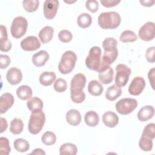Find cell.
Segmentation results:
<instances>
[{
	"label": "cell",
	"mask_w": 155,
	"mask_h": 155,
	"mask_svg": "<svg viewBox=\"0 0 155 155\" xmlns=\"http://www.w3.org/2000/svg\"><path fill=\"white\" fill-rule=\"evenodd\" d=\"M117 41L114 38H107L102 42L104 53L101 61L99 71L109 67L117 58Z\"/></svg>",
	"instance_id": "6da1fadb"
},
{
	"label": "cell",
	"mask_w": 155,
	"mask_h": 155,
	"mask_svg": "<svg viewBox=\"0 0 155 155\" xmlns=\"http://www.w3.org/2000/svg\"><path fill=\"white\" fill-rule=\"evenodd\" d=\"M98 24L103 29H114L120 24L121 18L116 12H104L98 16Z\"/></svg>",
	"instance_id": "7a4b0ae2"
},
{
	"label": "cell",
	"mask_w": 155,
	"mask_h": 155,
	"mask_svg": "<svg viewBox=\"0 0 155 155\" xmlns=\"http://www.w3.org/2000/svg\"><path fill=\"white\" fill-rule=\"evenodd\" d=\"M45 116L42 110L31 112L28 124V130L32 134L39 133L45 124Z\"/></svg>",
	"instance_id": "3957f363"
},
{
	"label": "cell",
	"mask_w": 155,
	"mask_h": 155,
	"mask_svg": "<svg viewBox=\"0 0 155 155\" xmlns=\"http://www.w3.org/2000/svg\"><path fill=\"white\" fill-rule=\"evenodd\" d=\"M77 60L76 54L74 52L68 50L62 55L58 65V69L61 73L66 74L70 73L74 68Z\"/></svg>",
	"instance_id": "277c9868"
},
{
	"label": "cell",
	"mask_w": 155,
	"mask_h": 155,
	"mask_svg": "<svg viewBox=\"0 0 155 155\" xmlns=\"http://www.w3.org/2000/svg\"><path fill=\"white\" fill-rule=\"evenodd\" d=\"M101 49L94 46L90 48L88 55L85 59V65L88 68L99 72L101 67Z\"/></svg>",
	"instance_id": "5b68a950"
},
{
	"label": "cell",
	"mask_w": 155,
	"mask_h": 155,
	"mask_svg": "<svg viewBox=\"0 0 155 155\" xmlns=\"http://www.w3.org/2000/svg\"><path fill=\"white\" fill-rule=\"evenodd\" d=\"M28 27L27 19L22 16H17L12 21L10 31L12 36L16 39L22 37L26 33Z\"/></svg>",
	"instance_id": "8992f818"
},
{
	"label": "cell",
	"mask_w": 155,
	"mask_h": 155,
	"mask_svg": "<svg viewBox=\"0 0 155 155\" xmlns=\"http://www.w3.org/2000/svg\"><path fill=\"white\" fill-rule=\"evenodd\" d=\"M115 84L120 87L125 86L128 81L129 76L131 73V69L125 64H118L116 67Z\"/></svg>",
	"instance_id": "52a82bcc"
},
{
	"label": "cell",
	"mask_w": 155,
	"mask_h": 155,
	"mask_svg": "<svg viewBox=\"0 0 155 155\" xmlns=\"http://www.w3.org/2000/svg\"><path fill=\"white\" fill-rule=\"evenodd\" d=\"M137 102L133 98H123L116 104V111L122 115H127L136 108Z\"/></svg>",
	"instance_id": "ba28073f"
},
{
	"label": "cell",
	"mask_w": 155,
	"mask_h": 155,
	"mask_svg": "<svg viewBox=\"0 0 155 155\" xmlns=\"http://www.w3.org/2000/svg\"><path fill=\"white\" fill-rule=\"evenodd\" d=\"M155 27L153 22H147L139 29L138 35L139 38L144 41H150L154 38Z\"/></svg>",
	"instance_id": "9c48e42d"
},
{
	"label": "cell",
	"mask_w": 155,
	"mask_h": 155,
	"mask_svg": "<svg viewBox=\"0 0 155 155\" xmlns=\"http://www.w3.org/2000/svg\"><path fill=\"white\" fill-rule=\"evenodd\" d=\"M86 83V78L82 73L76 74L70 83V93H82Z\"/></svg>",
	"instance_id": "30bf717a"
},
{
	"label": "cell",
	"mask_w": 155,
	"mask_h": 155,
	"mask_svg": "<svg viewBox=\"0 0 155 155\" xmlns=\"http://www.w3.org/2000/svg\"><path fill=\"white\" fill-rule=\"evenodd\" d=\"M59 7V1L57 0H46L43 5V12L45 18L52 19L56 15Z\"/></svg>",
	"instance_id": "8fae6325"
},
{
	"label": "cell",
	"mask_w": 155,
	"mask_h": 155,
	"mask_svg": "<svg viewBox=\"0 0 155 155\" xmlns=\"http://www.w3.org/2000/svg\"><path fill=\"white\" fill-rule=\"evenodd\" d=\"M21 47L24 51H33L41 47L39 39L35 36H29L22 39L21 42Z\"/></svg>",
	"instance_id": "7c38bea8"
},
{
	"label": "cell",
	"mask_w": 155,
	"mask_h": 155,
	"mask_svg": "<svg viewBox=\"0 0 155 155\" xmlns=\"http://www.w3.org/2000/svg\"><path fill=\"white\" fill-rule=\"evenodd\" d=\"M145 87V82L143 78L137 76L134 78L128 87V92L133 96L139 95Z\"/></svg>",
	"instance_id": "4fadbf2b"
},
{
	"label": "cell",
	"mask_w": 155,
	"mask_h": 155,
	"mask_svg": "<svg viewBox=\"0 0 155 155\" xmlns=\"http://www.w3.org/2000/svg\"><path fill=\"white\" fill-rule=\"evenodd\" d=\"M14 97L9 93H5L0 97V113L3 114L10 108L14 104Z\"/></svg>",
	"instance_id": "5bb4252c"
},
{
	"label": "cell",
	"mask_w": 155,
	"mask_h": 155,
	"mask_svg": "<svg viewBox=\"0 0 155 155\" xmlns=\"http://www.w3.org/2000/svg\"><path fill=\"white\" fill-rule=\"evenodd\" d=\"M6 78L7 81L10 84L17 85L22 81V72L16 67H12L7 71Z\"/></svg>",
	"instance_id": "9a60e30c"
},
{
	"label": "cell",
	"mask_w": 155,
	"mask_h": 155,
	"mask_svg": "<svg viewBox=\"0 0 155 155\" xmlns=\"http://www.w3.org/2000/svg\"><path fill=\"white\" fill-rule=\"evenodd\" d=\"M12 48V42L8 39L7 28L1 25V36H0V50L1 51H8Z\"/></svg>",
	"instance_id": "2e32d148"
},
{
	"label": "cell",
	"mask_w": 155,
	"mask_h": 155,
	"mask_svg": "<svg viewBox=\"0 0 155 155\" xmlns=\"http://www.w3.org/2000/svg\"><path fill=\"white\" fill-rule=\"evenodd\" d=\"M49 57L50 56L47 51L41 50L33 55L32 62L35 66L41 67L45 64L46 62L48 60Z\"/></svg>",
	"instance_id": "e0dca14e"
},
{
	"label": "cell",
	"mask_w": 155,
	"mask_h": 155,
	"mask_svg": "<svg viewBox=\"0 0 155 155\" xmlns=\"http://www.w3.org/2000/svg\"><path fill=\"white\" fill-rule=\"evenodd\" d=\"M102 122L107 127L113 128L117 125L119 122V117L115 113L108 111L103 114Z\"/></svg>",
	"instance_id": "ac0fdd59"
},
{
	"label": "cell",
	"mask_w": 155,
	"mask_h": 155,
	"mask_svg": "<svg viewBox=\"0 0 155 155\" xmlns=\"http://www.w3.org/2000/svg\"><path fill=\"white\" fill-rule=\"evenodd\" d=\"M154 114V108L151 105H145L142 107L138 113L137 118L140 121L145 122L151 119Z\"/></svg>",
	"instance_id": "d6986e66"
},
{
	"label": "cell",
	"mask_w": 155,
	"mask_h": 155,
	"mask_svg": "<svg viewBox=\"0 0 155 155\" xmlns=\"http://www.w3.org/2000/svg\"><path fill=\"white\" fill-rule=\"evenodd\" d=\"M99 79L103 84H108L112 82L114 78L113 68L109 66L99 71Z\"/></svg>",
	"instance_id": "ffe728a7"
},
{
	"label": "cell",
	"mask_w": 155,
	"mask_h": 155,
	"mask_svg": "<svg viewBox=\"0 0 155 155\" xmlns=\"http://www.w3.org/2000/svg\"><path fill=\"white\" fill-rule=\"evenodd\" d=\"M66 120L71 125L76 126L81 122V114L76 109H71L66 113Z\"/></svg>",
	"instance_id": "44dd1931"
},
{
	"label": "cell",
	"mask_w": 155,
	"mask_h": 155,
	"mask_svg": "<svg viewBox=\"0 0 155 155\" xmlns=\"http://www.w3.org/2000/svg\"><path fill=\"white\" fill-rule=\"evenodd\" d=\"M54 35V29L51 26H45L39 31L38 36L42 44H46L50 42Z\"/></svg>",
	"instance_id": "7402d4cb"
},
{
	"label": "cell",
	"mask_w": 155,
	"mask_h": 155,
	"mask_svg": "<svg viewBox=\"0 0 155 155\" xmlns=\"http://www.w3.org/2000/svg\"><path fill=\"white\" fill-rule=\"evenodd\" d=\"M122 94V89L116 84L109 87L105 93V97L110 101H113Z\"/></svg>",
	"instance_id": "603a6c76"
},
{
	"label": "cell",
	"mask_w": 155,
	"mask_h": 155,
	"mask_svg": "<svg viewBox=\"0 0 155 155\" xmlns=\"http://www.w3.org/2000/svg\"><path fill=\"white\" fill-rule=\"evenodd\" d=\"M85 124L91 127H96L99 122V114L94 111H87L84 116Z\"/></svg>",
	"instance_id": "cb8c5ba5"
},
{
	"label": "cell",
	"mask_w": 155,
	"mask_h": 155,
	"mask_svg": "<svg viewBox=\"0 0 155 155\" xmlns=\"http://www.w3.org/2000/svg\"><path fill=\"white\" fill-rule=\"evenodd\" d=\"M104 90L102 84L96 80L91 81L88 85V91L93 96H100Z\"/></svg>",
	"instance_id": "d4e9b609"
},
{
	"label": "cell",
	"mask_w": 155,
	"mask_h": 155,
	"mask_svg": "<svg viewBox=\"0 0 155 155\" xmlns=\"http://www.w3.org/2000/svg\"><path fill=\"white\" fill-rule=\"evenodd\" d=\"M56 74L53 71H44L39 76V82L44 86L51 85L56 79Z\"/></svg>",
	"instance_id": "484cf974"
},
{
	"label": "cell",
	"mask_w": 155,
	"mask_h": 155,
	"mask_svg": "<svg viewBox=\"0 0 155 155\" xmlns=\"http://www.w3.org/2000/svg\"><path fill=\"white\" fill-rule=\"evenodd\" d=\"M33 92L31 88L28 85H21L16 90V94L21 100H27L31 98Z\"/></svg>",
	"instance_id": "4316f807"
},
{
	"label": "cell",
	"mask_w": 155,
	"mask_h": 155,
	"mask_svg": "<svg viewBox=\"0 0 155 155\" xmlns=\"http://www.w3.org/2000/svg\"><path fill=\"white\" fill-rule=\"evenodd\" d=\"M27 105L29 110L33 112L42 110L43 108V102L41 99L37 97H33L28 100Z\"/></svg>",
	"instance_id": "83f0119b"
},
{
	"label": "cell",
	"mask_w": 155,
	"mask_h": 155,
	"mask_svg": "<svg viewBox=\"0 0 155 155\" xmlns=\"http://www.w3.org/2000/svg\"><path fill=\"white\" fill-rule=\"evenodd\" d=\"M78 152V149L74 144L71 143H65L59 148L61 155H75Z\"/></svg>",
	"instance_id": "f1b7e54d"
},
{
	"label": "cell",
	"mask_w": 155,
	"mask_h": 155,
	"mask_svg": "<svg viewBox=\"0 0 155 155\" xmlns=\"http://www.w3.org/2000/svg\"><path fill=\"white\" fill-rule=\"evenodd\" d=\"M24 128L22 120L19 118H14L10 123V131L13 134H19L22 133Z\"/></svg>",
	"instance_id": "f546056e"
},
{
	"label": "cell",
	"mask_w": 155,
	"mask_h": 155,
	"mask_svg": "<svg viewBox=\"0 0 155 155\" xmlns=\"http://www.w3.org/2000/svg\"><path fill=\"white\" fill-rule=\"evenodd\" d=\"M78 25L83 28H85L90 26L92 23V18L91 16L87 13H81L78 17L77 19Z\"/></svg>",
	"instance_id": "4dcf8cb0"
},
{
	"label": "cell",
	"mask_w": 155,
	"mask_h": 155,
	"mask_svg": "<svg viewBox=\"0 0 155 155\" xmlns=\"http://www.w3.org/2000/svg\"><path fill=\"white\" fill-rule=\"evenodd\" d=\"M13 145L15 149L21 153L25 152L30 148L29 143L25 139L22 138L16 139L13 142Z\"/></svg>",
	"instance_id": "1f68e13d"
},
{
	"label": "cell",
	"mask_w": 155,
	"mask_h": 155,
	"mask_svg": "<svg viewBox=\"0 0 155 155\" xmlns=\"http://www.w3.org/2000/svg\"><path fill=\"white\" fill-rule=\"evenodd\" d=\"M137 36L131 30H125L120 35L119 41L122 42H132L136 41Z\"/></svg>",
	"instance_id": "d6a6232c"
},
{
	"label": "cell",
	"mask_w": 155,
	"mask_h": 155,
	"mask_svg": "<svg viewBox=\"0 0 155 155\" xmlns=\"http://www.w3.org/2000/svg\"><path fill=\"white\" fill-rule=\"evenodd\" d=\"M41 140L44 144L45 145H53L56 140V136L55 134L52 131H46L45 132L41 137Z\"/></svg>",
	"instance_id": "836d02e7"
},
{
	"label": "cell",
	"mask_w": 155,
	"mask_h": 155,
	"mask_svg": "<svg viewBox=\"0 0 155 155\" xmlns=\"http://www.w3.org/2000/svg\"><path fill=\"white\" fill-rule=\"evenodd\" d=\"M38 0H24L22 1V5L24 8L27 12H33L36 11L39 7Z\"/></svg>",
	"instance_id": "e575fe53"
},
{
	"label": "cell",
	"mask_w": 155,
	"mask_h": 155,
	"mask_svg": "<svg viewBox=\"0 0 155 155\" xmlns=\"http://www.w3.org/2000/svg\"><path fill=\"white\" fill-rule=\"evenodd\" d=\"M154 126L155 125L154 123L148 124L144 128L141 137L148 139L153 140L154 138Z\"/></svg>",
	"instance_id": "d590c367"
},
{
	"label": "cell",
	"mask_w": 155,
	"mask_h": 155,
	"mask_svg": "<svg viewBox=\"0 0 155 155\" xmlns=\"http://www.w3.org/2000/svg\"><path fill=\"white\" fill-rule=\"evenodd\" d=\"M11 151L9 140L4 137H0V154L8 155Z\"/></svg>",
	"instance_id": "8d00e7d4"
},
{
	"label": "cell",
	"mask_w": 155,
	"mask_h": 155,
	"mask_svg": "<svg viewBox=\"0 0 155 155\" xmlns=\"http://www.w3.org/2000/svg\"><path fill=\"white\" fill-rule=\"evenodd\" d=\"M139 147L143 151H150L153 148V140L141 137L139 142Z\"/></svg>",
	"instance_id": "74e56055"
},
{
	"label": "cell",
	"mask_w": 155,
	"mask_h": 155,
	"mask_svg": "<svg viewBox=\"0 0 155 155\" xmlns=\"http://www.w3.org/2000/svg\"><path fill=\"white\" fill-rule=\"evenodd\" d=\"M53 87L55 91H56L57 92L62 93L65 91L67 90V84L65 79L62 78H59L54 82Z\"/></svg>",
	"instance_id": "f35d334b"
},
{
	"label": "cell",
	"mask_w": 155,
	"mask_h": 155,
	"mask_svg": "<svg viewBox=\"0 0 155 155\" xmlns=\"http://www.w3.org/2000/svg\"><path fill=\"white\" fill-rule=\"evenodd\" d=\"M59 39L64 43L69 42L73 38V35L69 30H62L58 34Z\"/></svg>",
	"instance_id": "ab89813d"
},
{
	"label": "cell",
	"mask_w": 155,
	"mask_h": 155,
	"mask_svg": "<svg viewBox=\"0 0 155 155\" xmlns=\"http://www.w3.org/2000/svg\"><path fill=\"white\" fill-rule=\"evenodd\" d=\"M85 7L90 12L94 13L99 9V3L95 0H88L85 2Z\"/></svg>",
	"instance_id": "60d3db41"
},
{
	"label": "cell",
	"mask_w": 155,
	"mask_h": 155,
	"mask_svg": "<svg viewBox=\"0 0 155 155\" xmlns=\"http://www.w3.org/2000/svg\"><path fill=\"white\" fill-rule=\"evenodd\" d=\"M154 51H155V47L154 46L149 47L145 53V57L148 62L150 63H154L155 61L154 58Z\"/></svg>",
	"instance_id": "b9f144b4"
},
{
	"label": "cell",
	"mask_w": 155,
	"mask_h": 155,
	"mask_svg": "<svg viewBox=\"0 0 155 155\" xmlns=\"http://www.w3.org/2000/svg\"><path fill=\"white\" fill-rule=\"evenodd\" d=\"M10 64V58L8 55H0V67L1 69L6 68Z\"/></svg>",
	"instance_id": "7bdbcfd3"
},
{
	"label": "cell",
	"mask_w": 155,
	"mask_h": 155,
	"mask_svg": "<svg viewBox=\"0 0 155 155\" xmlns=\"http://www.w3.org/2000/svg\"><path fill=\"white\" fill-rule=\"evenodd\" d=\"M120 2V0H101V3L104 7H111L117 5Z\"/></svg>",
	"instance_id": "ee69618b"
},
{
	"label": "cell",
	"mask_w": 155,
	"mask_h": 155,
	"mask_svg": "<svg viewBox=\"0 0 155 155\" xmlns=\"http://www.w3.org/2000/svg\"><path fill=\"white\" fill-rule=\"evenodd\" d=\"M148 79L150 81V82L151 84V87L154 89V68H152L151 70H149L148 74Z\"/></svg>",
	"instance_id": "f6af8a7d"
},
{
	"label": "cell",
	"mask_w": 155,
	"mask_h": 155,
	"mask_svg": "<svg viewBox=\"0 0 155 155\" xmlns=\"http://www.w3.org/2000/svg\"><path fill=\"white\" fill-rule=\"evenodd\" d=\"M0 122H1V131L0 133H2L4 131H5L8 127V124L7 121L5 119H4L2 117H0Z\"/></svg>",
	"instance_id": "bcb514c9"
},
{
	"label": "cell",
	"mask_w": 155,
	"mask_h": 155,
	"mask_svg": "<svg viewBox=\"0 0 155 155\" xmlns=\"http://www.w3.org/2000/svg\"><path fill=\"white\" fill-rule=\"evenodd\" d=\"M139 2L143 6H145V7H151L154 4V1H150V0L140 1Z\"/></svg>",
	"instance_id": "7dc6e473"
},
{
	"label": "cell",
	"mask_w": 155,
	"mask_h": 155,
	"mask_svg": "<svg viewBox=\"0 0 155 155\" xmlns=\"http://www.w3.org/2000/svg\"><path fill=\"white\" fill-rule=\"evenodd\" d=\"M31 154H39V155H45V153L41 148H36L32 151Z\"/></svg>",
	"instance_id": "c3c4849f"
},
{
	"label": "cell",
	"mask_w": 155,
	"mask_h": 155,
	"mask_svg": "<svg viewBox=\"0 0 155 155\" xmlns=\"http://www.w3.org/2000/svg\"><path fill=\"white\" fill-rule=\"evenodd\" d=\"M76 1H65V2L66 3H68V4H71V3H73V2H75Z\"/></svg>",
	"instance_id": "681fc988"
}]
</instances>
